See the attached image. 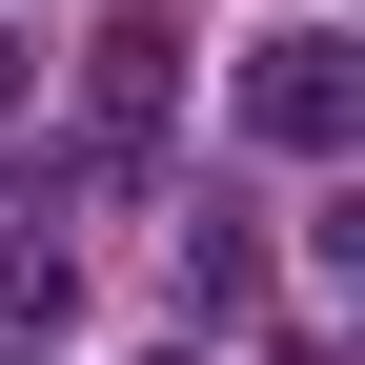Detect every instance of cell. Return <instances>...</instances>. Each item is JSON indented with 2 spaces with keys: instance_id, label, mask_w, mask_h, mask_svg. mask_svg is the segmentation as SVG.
<instances>
[{
  "instance_id": "cell-1",
  "label": "cell",
  "mask_w": 365,
  "mask_h": 365,
  "mask_svg": "<svg viewBox=\"0 0 365 365\" xmlns=\"http://www.w3.org/2000/svg\"><path fill=\"white\" fill-rule=\"evenodd\" d=\"M365 122V81H345V41L325 21H284V41H244V143H284V163H325Z\"/></svg>"
},
{
  "instance_id": "cell-3",
  "label": "cell",
  "mask_w": 365,
  "mask_h": 365,
  "mask_svg": "<svg viewBox=\"0 0 365 365\" xmlns=\"http://www.w3.org/2000/svg\"><path fill=\"white\" fill-rule=\"evenodd\" d=\"M143 365H203V345H143Z\"/></svg>"
},
{
  "instance_id": "cell-2",
  "label": "cell",
  "mask_w": 365,
  "mask_h": 365,
  "mask_svg": "<svg viewBox=\"0 0 365 365\" xmlns=\"http://www.w3.org/2000/svg\"><path fill=\"white\" fill-rule=\"evenodd\" d=\"M163 81H182V41L163 21H102V122H163Z\"/></svg>"
}]
</instances>
